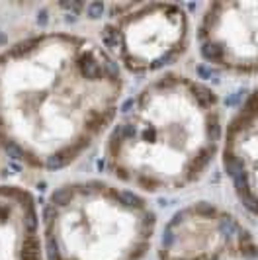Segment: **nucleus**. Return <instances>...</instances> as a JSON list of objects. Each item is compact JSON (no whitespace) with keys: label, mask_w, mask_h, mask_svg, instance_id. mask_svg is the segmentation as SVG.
I'll list each match as a JSON object with an SVG mask.
<instances>
[{"label":"nucleus","mask_w":258,"mask_h":260,"mask_svg":"<svg viewBox=\"0 0 258 260\" xmlns=\"http://www.w3.org/2000/svg\"><path fill=\"white\" fill-rule=\"evenodd\" d=\"M223 135L217 94L192 77L167 75L127 110L108 158L119 178L143 190H180L206 174Z\"/></svg>","instance_id":"1"},{"label":"nucleus","mask_w":258,"mask_h":260,"mask_svg":"<svg viewBox=\"0 0 258 260\" xmlns=\"http://www.w3.org/2000/svg\"><path fill=\"white\" fill-rule=\"evenodd\" d=\"M64 260H137L153 233V215L141 200L104 184L78 186L63 206Z\"/></svg>","instance_id":"2"},{"label":"nucleus","mask_w":258,"mask_h":260,"mask_svg":"<svg viewBox=\"0 0 258 260\" xmlns=\"http://www.w3.org/2000/svg\"><path fill=\"white\" fill-rule=\"evenodd\" d=\"M160 254L163 260H252L258 243L229 209L200 202L172 217Z\"/></svg>","instance_id":"3"},{"label":"nucleus","mask_w":258,"mask_h":260,"mask_svg":"<svg viewBox=\"0 0 258 260\" xmlns=\"http://www.w3.org/2000/svg\"><path fill=\"white\" fill-rule=\"evenodd\" d=\"M112 45L135 71L176 59L188 41V16L172 4H141L112 24Z\"/></svg>","instance_id":"4"},{"label":"nucleus","mask_w":258,"mask_h":260,"mask_svg":"<svg viewBox=\"0 0 258 260\" xmlns=\"http://www.w3.org/2000/svg\"><path fill=\"white\" fill-rule=\"evenodd\" d=\"M204 61L229 75H258V2H213L198 27Z\"/></svg>","instance_id":"5"},{"label":"nucleus","mask_w":258,"mask_h":260,"mask_svg":"<svg viewBox=\"0 0 258 260\" xmlns=\"http://www.w3.org/2000/svg\"><path fill=\"white\" fill-rule=\"evenodd\" d=\"M223 162L237 198L258 219V84L225 127Z\"/></svg>","instance_id":"6"}]
</instances>
